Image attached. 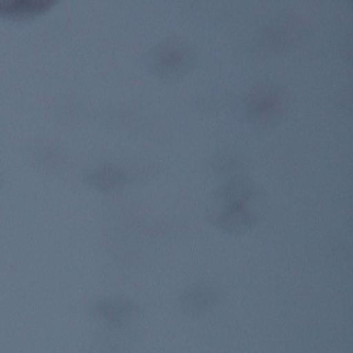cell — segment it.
<instances>
[{
    "instance_id": "cell-1",
    "label": "cell",
    "mask_w": 353,
    "mask_h": 353,
    "mask_svg": "<svg viewBox=\"0 0 353 353\" xmlns=\"http://www.w3.org/2000/svg\"><path fill=\"white\" fill-rule=\"evenodd\" d=\"M146 66L158 79L176 83L192 72L198 63L197 50L179 37H169L157 43L146 54Z\"/></svg>"
},
{
    "instance_id": "cell-2",
    "label": "cell",
    "mask_w": 353,
    "mask_h": 353,
    "mask_svg": "<svg viewBox=\"0 0 353 353\" xmlns=\"http://www.w3.org/2000/svg\"><path fill=\"white\" fill-rule=\"evenodd\" d=\"M245 118L259 130L277 128L285 117L288 101L279 86L268 81L253 85L245 93Z\"/></svg>"
},
{
    "instance_id": "cell-3",
    "label": "cell",
    "mask_w": 353,
    "mask_h": 353,
    "mask_svg": "<svg viewBox=\"0 0 353 353\" xmlns=\"http://www.w3.org/2000/svg\"><path fill=\"white\" fill-rule=\"evenodd\" d=\"M307 28L293 17H279L261 28L258 34V48L273 53L286 54L299 48L307 37Z\"/></svg>"
},
{
    "instance_id": "cell-4",
    "label": "cell",
    "mask_w": 353,
    "mask_h": 353,
    "mask_svg": "<svg viewBox=\"0 0 353 353\" xmlns=\"http://www.w3.org/2000/svg\"><path fill=\"white\" fill-rule=\"evenodd\" d=\"M264 203V196L249 176L230 178L210 196L208 217L211 218L225 208L233 205H251Z\"/></svg>"
},
{
    "instance_id": "cell-5",
    "label": "cell",
    "mask_w": 353,
    "mask_h": 353,
    "mask_svg": "<svg viewBox=\"0 0 353 353\" xmlns=\"http://www.w3.org/2000/svg\"><path fill=\"white\" fill-rule=\"evenodd\" d=\"M221 294L208 281H197L185 288L179 296L181 312L190 318H201L218 305Z\"/></svg>"
},
{
    "instance_id": "cell-6",
    "label": "cell",
    "mask_w": 353,
    "mask_h": 353,
    "mask_svg": "<svg viewBox=\"0 0 353 353\" xmlns=\"http://www.w3.org/2000/svg\"><path fill=\"white\" fill-rule=\"evenodd\" d=\"M259 206V204L229 206L209 218V221L226 234L243 236L257 224Z\"/></svg>"
},
{
    "instance_id": "cell-7",
    "label": "cell",
    "mask_w": 353,
    "mask_h": 353,
    "mask_svg": "<svg viewBox=\"0 0 353 353\" xmlns=\"http://www.w3.org/2000/svg\"><path fill=\"white\" fill-rule=\"evenodd\" d=\"M52 0H0V17L10 21H26L48 12Z\"/></svg>"
},
{
    "instance_id": "cell-8",
    "label": "cell",
    "mask_w": 353,
    "mask_h": 353,
    "mask_svg": "<svg viewBox=\"0 0 353 353\" xmlns=\"http://www.w3.org/2000/svg\"><path fill=\"white\" fill-rule=\"evenodd\" d=\"M97 312L113 325H121L132 319L139 312V307L128 298H108L98 303Z\"/></svg>"
},
{
    "instance_id": "cell-9",
    "label": "cell",
    "mask_w": 353,
    "mask_h": 353,
    "mask_svg": "<svg viewBox=\"0 0 353 353\" xmlns=\"http://www.w3.org/2000/svg\"><path fill=\"white\" fill-rule=\"evenodd\" d=\"M86 181L101 192H113L125 186L128 178L124 171L113 165H101L88 173Z\"/></svg>"
},
{
    "instance_id": "cell-10",
    "label": "cell",
    "mask_w": 353,
    "mask_h": 353,
    "mask_svg": "<svg viewBox=\"0 0 353 353\" xmlns=\"http://www.w3.org/2000/svg\"><path fill=\"white\" fill-rule=\"evenodd\" d=\"M212 169L218 176H243L246 169V161L238 153L226 151L221 152L212 161Z\"/></svg>"
}]
</instances>
